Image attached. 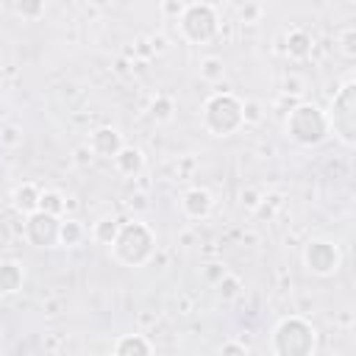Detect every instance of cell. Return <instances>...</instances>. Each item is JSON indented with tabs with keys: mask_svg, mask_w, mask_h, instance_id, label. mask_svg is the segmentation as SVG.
Wrapping results in <instances>:
<instances>
[{
	"mask_svg": "<svg viewBox=\"0 0 356 356\" xmlns=\"http://www.w3.org/2000/svg\"><path fill=\"white\" fill-rule=\"evenodd\" d=\"M153 245L156 239L145 222H125L111 242V256L125 267H139L153 256Z\"/></svg>",
	"mask_w": 356,
	"mask_h": 356,
	"instance_id": "cell-1",
	"label": "cell"
},
{
	"mask_svg": "<svg viewBox=\"0 0 356 356\" xmlns=\"http://www.w3.org/2000/svg\"><path fill=\"white\" fill-rule=\"evenodd\" d=\"M314 328L303 317H286L273 331V353L275 356H312L314 353Z\"/></svg>",
	"mask_w": 356,
	"mask_h": 356,
	"instance_id": "cell-2",
	"label": "cell"
},
{
	"mask_svg": "<svg viewBox=\"0 0 356 356\" xmlns=\"http://www.w3.org/2000/svg\"><path fill=\"white\" fill-rule=\"evenodd\" d=\"M203 125L214 136H231L234 131H239L245 125L242 122V103L231 92L211 95L203 106Z\"/></svg>",
	"mask_w": 356,
	"mask_h": 356,
	"instance_id": "cell-3",
	"label": "cell"
},
{
	"mask_svg": "<svg viewBox=\"0 0 356 356\" xmlns=\"http://www.w3.org/2000/svg\"><path fill=\"white\" fill-rule=\"evenodd\" d=\"M328 120H325V114L314 106V103H300L292 114H289V120H286V134L298 142V145H306V147H312V145H320L325 136H328Z\"/></svg>",
	"mask_w": 356,
	"mask_h": 356,
	"instance_id": "cell-4",
	"label": "cell"
},
{
	"mask_svg": "<svg viewBox=\"0 0 356 356\" xmlns=\"http://www.w3.org/2000/svg\"><path fill=\"white\" fill-rule=\"evenodd\" d=\"M325 120L345 145L356 142V81L342 83V89L331 100V114H325Z\"/></svg>",
	"mask_w": 356,
	"mask_h": 356,
	"instance_id": "cell-5",
	"label": "cell"
},
{
	"mask_svg": "<svg viewBox=\"0 0 356 356\" xmlns=\"http://www.w3.org/2000/svg\"><path fill=\"white\" fill-rule=\"evenodd\" d=\"M217 14L209 3H189L181 11V33L195 44L209 42L217 33Z\"/></svg>",
	"mask_w": 356,
	"mask_h": 356,
	"instance_id": "cell-6",
	"label": "cell"
},
{
	"mask_svg": "<svg viewBox=\"0 0 356 356\" xmlns=\"http://www.w3.org/2000/svg\"><path fill=\"white\" fill-rule=\"evenodd\" d=\"M58 225H61L58 217L44 214V211H33L25 220V236L36 248H53L58 242Z\"/></svg>",
	"mask_w": 356,
	"mask_h": 356,
	"instance_id": "cell-7",
	"label": "cell"
},
{
	"mask_svg": "<svg viewBox=\"0 0 356 356\" xmlns=\"http://www.w3.org/2000/svg\"><path fill=\"white\" fill-rule=\"evenodd\" d=\"M303 261L314 275H331L339 267V250L325 239H312L303 250Z\"/></svg>",
	"mask_w": 356,
	"mask_h": 356,
	"instance_id": "cell-8",
	"label": "cell"
},
{
	"mask_svg": "<svg viewBox=\"0 0 356 356\" xmlns=\"http://www.w3.org/2000/svg\"><path fill=\"white\" fill-rule=\"evenodd\" d=\"M122 147V139L114 128H97L92 136H89V150L95 156H106V159H114Z\"/></svg>",
	"mask_w": 356,
	"mask_h": 356,
	"instance_id": "cell-9",
	"label": "cell"
},
{
	"mask_svg": "<svg viewBox=\"0 0 356 356\" xmlns=\"http://www.w3.org/2000/svg\"><path fill=\"white\" fill-rule=\"evenodd\" d=\"M181 206H184L186 217H192V220H203V217L211 211V195H209L206 189L195 186V189L184 192V200H181Z\"/></svg>",
	"mask_w": 356,
	"mask_h": 356,
	"instance_id": "cell-10",
	"label": "cell"
},
{
	"mask_svg": "<svg viewBox=\"0 0 356 356\" xmlns=\"http://www.w3.org/2000/svg\"><path fill=\"white\" fill-rule=\"evenodd\" d=\"M114 356H153L150 350V342L139 334H128V337H120L117 345H114Z\"/></svg>",
	"mask_w": 356,
	"mask_h": 356,
	"instance_id": "cell-11",
	"label": "cell"
},
{
	"mask_svg": "<svg viewBox=\"0 0 356 356\" xmlns=\"http://www.w3.org/2000/svg\"><path fill=\"white\" fill-rule=\"evenodd\" d=\"M114 164H117V170L122 172V175H136L139 170H142V164H145V159H142V150L139 147H120V153L114 156Z\"/></svg>",
	"mask_w": 356,
	"mask_h": 356,
	"instance_id": "cell-12",
	"label": "cell"
},
{
	"mask_svg": "<svg viewBox=\"0 0 356 356\" xmlns=\"http://www.w3.org/2000/svg\"><path fill=\"white\" fill-rule=\"evenodd\" d=\"M22 286V267L17 261H0V295H14Z\"/></svg>",
	"mask_w": 356,
	"mask_h": 356,
	"instance_id": "cell-13",
	"label": "cell"
},
{
	"mask_svg": "<svg viewBox=\"0 0 356 356\" xmlns=\"http://www.w3.org/2000/svg\"><path fill=\"white\" fill-rule=\"evenodd\" d=\"M39 195L42 192L33 184H22V186L14 189V206L28 211V214H33V211H39Z\"/></svg>",
	"mask_w": 356,
	"mask_h": 356,
	"instance_id": "cell-14",
	"label": "cell"
},
{
	"mask_svg": "<svg viewBox=\"0 0 356 356\" xmlns=\"http://www.w3.org/2000/svg\"><path fill=\"white\" fill-rule=\"evenodd\" d=\"M286 53L292 58H306L312 53V36L306 31H289V36H286Z\"/></svg>",
	"mask_w": 356,
	"mask_h": 356,
	"instance_id": "cell-15",
	"label": "cell"
},
{
	"mask_svg": "<svg viewBox=\"0 0 356 356\" xmlns=\"http://www.w3.org/2000/svg\"><path fill=\"white\" fill-rule=\"evenodd\" d=\"M64 197L56 192V189H44L42 195H39V211H44V214H53V217H58L61 211H64Z\"/></svg>",
	"mask_w": 356,
	"mask_h": 356,
	"instance_id": "cell-16",
	"label": "cell"
},
{
	"mask_svg": "<svg viewBox=\"0 0 356 356\" xmlns=\"http://www.w3.org/2000/svg\"><path fill=\"white\" fill-rule=\"evenodd\" d=\"M58 239H61L64 245H78V242L83 239L81 222H78V220H61V225H58Z\"/></svg>",
	"mask_w": 356,
	"mask_h": 356,
	"instance_id": "cell-17",
	"label": "cell"
},
{
	"mask_svg": "<svg viewBox=\"0 0 356 356\" xmlns=\"http://www.w3.org/2000/svg\"><path fill=\"white\" fill-rule=\"evenodd\" d=\"M117 231H120V225H117L114 220H100V222L95 225L92 236H95L97 242H103V245H111V242H114V236H117Z\"/></svg>",
	"mask_w": 356,
	"mask_h": 356,
	"instance_id": "cell-18",
	"label": "cell"
},
{
	"mask_svg": "<svg viewBox=\"0 0 356 356\" xmlns=\"http://www.w3.org/2000/svg\"><path fill=\"white\" fill-rule=\"evenodd\" d=\"M222 75V64L217 61V58H209V61H203V78H220Z\"/></svg>",
	"mask_w": 356,
	"mask_h": 356,
	"instance_id": "cell-19",
	"label": "cell"
},
{
	"mask_svg": "<svg viewBox=\"0 0 356 356\" xmlns=\"http://www.w3.org/2000/svg\"><path fill=\"white\" fill-rule=\"evenodd\" d=\"M259 106L256 103H242V122H259Z\"/></svg>",
	"mask_w": 356,
	"mask_h": 356,
	"instance_id": "cell-20",
	"label": "cell"
},
{
	"mask_svg": "<svg viewBox=\"0 0 356 356\" xmlns=\"http://www.w3.org/2000/svg\"><path fill=\"white\" fill-rule=\"evenodd\" d=\"M170 108H172V103H170V100H164V97H161L159 103H153V114H156V117H161V120H167V117H170Z\"/></svg>",
	"mask_w": 356,
	"mask_h": 356,
	"instance_id": "cell-21",
	"label": "cell"
},
{
	"mask_svg": "<svg viewBox=\"0 0 356 356\" xmlns=\"http://www.w3.org/2000/svg\"><path fill=\"white\" fill-rule=\"evenodd\" d=\"M220 289H222L228 298H234V295L239 292V281H236V278H225V284H220Z\"/></svg>",
	"mask_w": 356,
	"mask_h": 356,
	"instance_id": "cell-22",
	"label": "cell"
},
{
	"mask_svg": "<svg viewBox=\"0 0 356 356\" xmlns=\"http://www.w3.org/2000/svg\"><path fill=\"white\" fill-rule=\"evenodd\" d=\"M222 356H245V348L236 345V342H228V345L222 348Z\"/></svg>",
	"mask_w": 356,
	"mask_h": 356,
	"instance_id": "cell-23",
	"label": "cell"
},
{
	"mask_svg": "<svg viewBox=\"0 0 356 356\" xmlns=\"http://www.w3.org/2000/svg\"><path fill=\"white\" fill-rule=\"evenodd\" d=\"M164 11H167V14H178V17H181L184 3H164Z\"/></svg>",
	"mask_w": 356,
	"mask_h": 356,
	"instance_id": "cell-24",
	"label": "cell"
},
{
	"mask_svg": "<svg viewBox=\"0 0 356 356\" xmlns=\"http://www.w3.org/2000/svg\"><path fill=\"white\" fill-rule=\"evenodd\" d=\"M17 11L19 14H36V11H42V6L39 3H33V6H17Z\"/></svg>",
	"mask_w": 356,
	"mask_h": 356,
	"instance_id": "cell-25",
	"label": "cell"
},
{
	"mask_svg": "<svg viewBox=\"0 0 356 356\" xmlns=\"http://www.w3.org/2000/svg\"><path fill=\"white\" fill-rule=\"evenodd\" d=\"M345 53H348V56H353V31H348V33H345Z\"/></svg>",
	"mask_w": 356,
	"mask_h": 356,
	"instance_id": "cell-26",
	"label": "cell"
}]
</instances>
